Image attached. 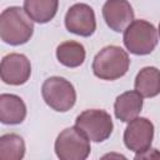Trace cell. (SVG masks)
<instances>
[{
  "instance_id": "cell-1",
  "label": "cell",
  "mask_w": 160,
  "mask_h": 160,
  "mask_svg": "<svg viewBox=\"0 0 160 160\" xmlns=\"http://www.w3.org/2000/svg\"><path fill=\"white\" fill-rule=\"evenodd\" d=\"M34 32L30 16L20 6H10L0 15V38L4 42L18 46L28 42Z\"/></svg>"
},
{
  "instance_id": "cell-2",
  "label": "cell",
  "mask_w": 160,
  "mask_h": 160,
  "mask_svg": "<svg viewBox=\"0 0 160 160\" xmlns=\"http://www.w3.org/2000/svg\"><path fill=\"white\" fill-rule=\"evenodd\" d=\"M130 66L128 52L120 46L102 48L92 60V72L101 80H116L122 78Z\"/></svg>"
},
{
  "instance_id": "cell-3",
  "label": "cell",
  "mask_w": 160,
  "mask_h": 160,
  "mask_svg": "<svg viewBox=\"0 0 160 160\" xmlns=\"http://www.w3.org/2000/svg\"><path fill=\"white\" fill-rule=\"evenodd\" d=\"M122 41L125 48L135 55H148L158 45V31L146 20H134L125 30Z\"/></svg>"
},
{
  "instance_id": "cell-4",
  "label": "cell",
  "mask_w": 160,
  "mask_h": 160,
  "mask_svg": "<svg viewBox=\"0 0 160 160\" xmlns=\"http://www.w3.org/2000/svg\"><path fill=\"white\" fill-rule=\"evenodd\" d=\"M54 148L60 160H85L91 150L89 138L76 125L62 130L58 135Z\"/></svg>"
},
{
  "instance_id": "cell-5",
  "label": "cell",
  "mask_w": 160,
  "mask_h": 160,
  "mask_svg": "<svg viewBox=\"0 0 160 160\" xmlns=\"http://www.w3.org/2000/svg\"><path fill=\"white\" fill-rule=\"evenodd\" d=\"M42 99L52 110L65 112L76 102V91L74 85L60 76L48 78L41 86Z\"/></svg>"
},
{
  "instance_id": "cell-6",
  "label": "cell",
  "mask_w": 160,
  "mask_h": 160,
  "mask_svg": "<svg viewBox=\"0 0 160 160\" xmlns=\"http://www.w3.org/2000/svg\"><path fill=\"white\" fill-rule=\"evenodd\" d=\"M75 125L94 142H101L110 138L114 129L110 114L101 109H89L80 112Z\"/></svg>"
},
{
  "instance_id": "cell-7",
  "label": "cell",
  "mask_w": 160,
  "mask_h": 160,
  "mask_svg": "<svg viewBox=\"0 0 160 160\" xmlns=\"http://www.w3.org/2000/svg\"><path fill=\"white\" fill-rule=\"evenodd\" d=\"M154 138V125L146 118H135L129 121L124 131L125 146L138 154L150 150Z\"/></svg>"
},
{
  "instance_id": "cell-8",
  "label": "cell",
  "mask_w": 160,
  "mask_h": 160,
  "mask_svg": "<svg viewBox=\"0 0 160 160\" xmlns=\"http://www.w3.org/2000/svg\"><path fill=\"white\" fill-rule=\"evenodd\" d=\"M65 26L72 34L84 38L91 36L96 30V19L92 8L84 2L70 6L65 15Z\"/></svg>"
},
{
  "instance_id": "cell-9",
  "label": "cell",
  "mask_w": 160,
  "mask_h": 160,
  "mask_svg": "<svg viewBox=\"0 0 160 160\" xmlns=\"http://www.w3.org/2000/svg\"><path fill=\"white\" fill-rule=\"evenodd\" d=\"M31 75L30 60L24 54L11 52L2 58L0 65V76L5 84L22 85Z\"/></svg>"
},
{
  "instance_id": "cell-10",
  "label": "cell",
  "mask_w": 160,
  "mask_h": 160,
  "mask_svg": "<svg viewBox=\"0 0 160 160\" xmlns=\"http://www.w3.org/2000/svg\"><path fill=\"white\" fill-rule=\"evenodd\" d=\"M106 25L116 31H124L134 21V10L128 0H106L102 6Z\"/></svg>"
},
{
  "instance_id": "cell-11",
  "label": "cell",
  "mask_w": 160,
  "mask_h": 160,
  "mask_svg": "<svg viewBox=\"0 0 160 160\" xmlns=\"http://www.w3.org/2000/svg\"><path fill=\"white\" fill-rule=\"evenodd\" d=\"M26 118V105L15 94L0 95V121L6 125L21 124Z\"/></svg>"
},
{
  "instance_id": "cell-12",
  "label": "cell",
  "mask_w": 160,
  "mask_h": 160,
  "mask_svg": "<svg viewBox=\"0 0 160 160\" xmlns=\"http://www.w3.org/2000/svg\"><path fill=\"white\" fill-rule=\"evenodd\" d=\"M142 110V96L136 91H125L119 95L114 104L115 116L124 121L129 122L132 119L138 118Z\"/></svg>"
},
{
  "instance_id": "cell-13",
  "label": "cell",
  "mask_w": 160,
  "mask_h": 160,
  "mask_svg": "<svg viewBox=\"0 0 160 160\" xmlns=\"http://www.w3.org/2000/svg\"><path fill=\"white\" fill-rule=\"evenodd\" d=\"M135 90L142 98H154L160 94V70L155 66L142 68L135 78Z\"/></svg>"
},
{
  "instance_id": "cell-14",
  "label": "cell",
  "mask_w": 160,
  "mask_h": 160,
  "mask_svg": "<svg viewBox=\"0 0 160 160\" xmlns=\"http://www.w3.org/2000/svg\"><path fill=\"white\" fill-rule=\"evenodd\" d=\"M59 0H24V10L30 19L39 24H46L58 12Z\"/></svg>"
},
{
  "instance_id": "cell-15",
  "label": "cell",
  "mask_w": 160,
  "mask_h": 160,
  "mask_svg": "<svg viewBox=\"0 0 160 160\" xmlns=\"http://www.w3.org/2000/svg\"><path fill=\"white\" fill-rule=\"evenodd\" d=\"M86 52L82 44L78 41H64L56 48V58L66 68H78L85 60Z\"/></svg>"
},
{
  "instance_id": "cell-16",
  "label": "cell",
  "mask_w": 160,
  "mask_h": 160,
  "mask_svg": "<svg viewBox=\"0 0 160 160\" xmlns=\"http://www.w3.org/2000/svg\"><path fill=\"white\" fill-rule=\"evenodd\" d=\"M25 155L24 139L14 132L0 136V159L1 160H20Z\"/></svg>"
},
{
  "instance_id": "cell-17",
  "label": "cell",
  "mask_w": 160,
  "mask_h": 160,
  "mask_svg": "<svg viewBox=\"0 0 160 160\" xmlns=\"http://www.w3.org/2000/svg\"><path fill=\"white\" fill-rule=\"evenodd\" d=\"M159 35H160V24H159Z\"/></svg>"
}]
</instances>
